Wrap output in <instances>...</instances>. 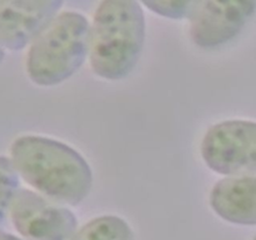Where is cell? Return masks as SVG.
<instances>
[{
    "instance_id": "cell-5",
    "label": "cell",
    "mask_w": 256,
    "mask_h": 240,
    "mask_svg": "<svg viewBox=\"0 0 256 240\" xmlns=\"http://www.w3.org/2000/svg\"><path fill=\"white\" fill-rule=\"evenodd\" d=\"M9 212L14 228L26 240H72L78 232V220L69 209L32 190H18Z\"/></svg>"
},
{
    "instance_id": "cell-13",
    "label": "cell",
    "mask_w": 256,
    "mask_h": 240,
    "mask_svg": "<svg viewBox=\"0 0 256 240\" xmlns=\"http://www.w3.org/2000/svg\"><path fill=\"white\" fill-rule=\"evenodd\" d=\"M4 56H5V54H4V49H2V48L0 46V64H2V60H4Z\"/></svg>"
},
{
    "instance_id": "cell-1",
    "label": "cell",
    "mask_w": 256,
    "mask_h": 240,
    "mask_svg": "<svg viewBox=\"0 0 256 240\" xmlns=\"http://www.w3.org/2000/svg\"><path fill=\"white\" fill-rule=\"evenodd\" d=\"M10 160L18 175L55 202L76 206L92 190V172L86 160L58 140L16 138L10 146Z\"/></svg>"
},
{
    "instance_id": "cell-10",
    "label": "cell",
    "mask_w": 256,
    "mask_h": 240,
    "mask_svg": "<svg viewBox=\"0 0 256 240\" xmlns=\"http://www.w3.org/2000/svg\"><path fill=\"white\" fill-rule=\"evenodd\" d=\"M19 175L6 156H0V224L10 210L12 202L18 192Z\"/></svg>"
},
{
    "instance_id": "cell-11",
    "label": "cell",
    "mask_w": 256,
    "mask_h": 240,
    "mask_svg": "<svg viewBox=\"0 0 256 240\" xmlns=\"http://www.w3.org/2000/svg\"><path fill=\"white\" fill-rule=\"evenodd\" d=\"M196 2H144L142 4L155 14L172 19H189Z\"/></svg>"
},
{
    "instance_id": "cell-8",
    "label": "cell",
    "mask_w": 256,
    "mask_h": 240,
    "mask_svg": "<svg viewBox=\"0 0 256 240\" xmlns=\"http://www.w3.org/2000/svg\"><path fill=\"white\" fill-rule=\"evenodd\" d=\"M210 205L232 224L256 225V176L225 178L214 185Z\"/></svg>"
},
{
    "instance_id": "cell-14",
    "label": "cell",
    "mask_w": 256,
    "mask_h": 240,
    "mask_svg": "<svg viewBox=\"0 0 256 240\" xmlns=\"http://www.w3.org/2000/svg\"><path fill=\"white\" fill-rule=\"evenodd\" d=\"M254 240H256V236H255V238H254Z\"/></svg>"
},
{
    "instance_id": "cell-3",
    "label": "cell",
    "mask_w": 256,
    "mask_h": 240,
    "mask_svg": "<svg viewBox=\"0 0 256 240\" xmlns=\"http://www.w3.org/2000/svg\"><path fill=\"white\" fill-rule=\"evenodd\" d=\"M90 26L84 15L64 12L32 42L26 72L32 82L52 86L69 79L89 54Z\"/></svg>"
},
{
    "instance_id": "cell-9",
    "label": "cell",
    "mask_w": 256,
    "mask_h": 240,
    "mask_svg": "<svg viewBox=\"0 0 256 240\" xmlns=\"http://www.w3.org/2000/svg\"><path fill=\"white\" fill-rule=\"evenodd\" d=\"M72 240H134V232L122 218L104 215L86 222Z\"/></svg>"
},
{
    "instance_id": "cell-12",
    "label": "cell",
    "mask_w": 256,
    "mask_h": 240,
    "mask_svg": "<svg viewBox=\"0 0 256 240\" xmlns=\"http://www.w3.org/2000/svg\"><path fill=\"white\" fill-rule=\"evenodd\" d=\"M0 240H22L20 238L14 236L12 234H6V232H0Z\"/></svg>"
},
{
    "instance_id": "cell-7",
    "label": "cell",
    "mask_w": 256,
    "mask_h": 240,
    "mask_svg": "<svg viewBox=\"0 0 256 240\" xmlns=\"http://www.w3.org/2000/svg\"><path fill=\"white\" fill-rule=\"evenodd\" d=\"M62 2H0V46L24 49L58 16Z\"/></svg>"
},
{
    "instance_id": "cell-2",
    "label": "cell",
    "mask_w": 256,
    "mask_h": 240,
    "mask_svg": "<svg viewBox=\"0 0 256 240\" xmlns=\"http://www.w3.org/2000/svg\"><path fill=\"white\" fill-rule=\"evenodd\" d=\"M145 16L136 2H102L90 26L92 69L108 80L126 78L136 66L145 42Z\"/></svg>"
},
{
    "instance_id": "cell-6",
    "label": "cell",
    "mask_w": 256,
    "mask_h": 240,
    "mask_svg": "<svg viewBox=\"0 0 256 240\" xmlns=\"http://www.w3.org/2000/svg\"><path fill=\"white\" fill-rule=\"evenodd\" d=\"M256 2H196L190 15V38L202 49L234 40L254 16Z\"/></svg>"
},
{
    "instance_id": "cell-4",
    "label": "cell",
    "mask_w": 256,
    "mask_h": 240,
    "mask_svg": "<svg viewBox=\"0 0 256 240\" xmlns=\"http://www.w3.org/2000/svg\"><path fill=\"white\" fill-rule=\"evenodd\" d=\"M205 164L218 174H256V122L225 120L210 128L202 142Z\"/></svg>"
}]
</instances>
